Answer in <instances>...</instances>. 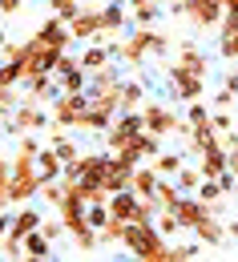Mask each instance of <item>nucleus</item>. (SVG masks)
I'll list each match as a JSON object with an SVG mask.
<instances>
[{"label": "nucleus", "mask_w": 238, "mask_h": 262, "mask_svg": "<svg viewBox=\"0 0 238 262\" xmlns=\"http://www.w3.org/2000/svg\"><path fill=\"white\" fill-rule=\"evenodd\" d=\"M170 242L174 238H166L162 230H158V222H129L125 226V250L134 254V258H145V262H170Z\"/></svg>", "instance_id": "obj_1"}, {"label": "nucleus", "mask_w": 238, "mask_h": 262, "mask_svg": "<svg viewBox=\"0 0 238 262\" xmlns=\"http://www.w3.org/2000/svg\"><path fill=\"white\" fill-rule=\"evenodd\" d=\"M40 169H36V154H20L16 149V158H12V173H8V198H12V206H25V202H33L40 198Z\"/></svg>", "instance_id": "obj_2"}, {"label": "nucleus", "mask_w": 238, "mask_h": 262, "mask_svg": "<svg viewBox=\"0 0 238 262\" xmlns=\"http://www.w3.org/2000/svg\"><path fill=\"white\" fill-rule=\"evenodd\" d=\"M174 16L190 20L194 29H222L226 4L222 0H174Z\"/></svg>", "instance_id": "obj_3"}, {"label": "nucleus", "mask_w": 238, "mask_h": 262, "mask_svg": "<svg viewBox=\"0 0 238 262\" xmlns=\"http://www.w3.org/2000/svg\"><path fill=\"white\" fill-rule=\"evenodd\" d=\"M49 121H53V113H49L40 101L20 97V105L12 109V117H4V129L12 133V137H20V133H36V129H45Z\"/></svg>", "instance_id": "obj_4"}, {"label": "nucleus", "mask_w": 238, "mask_h": 262, "mask_svg": "<svg viewBox=\"0 0 238 262\" xmlns=\"http://www.w3.org/2000/svg\"><path fill=\"white\" fill-rule=\"evenodd\" d=\"M141 117H145V129L158 133V137H170V133H182V137H190V121L186 117H178L174 109H166L162 101H145L141 105Z\"/></svg>", "instance_id": "obj_5"}, {"label": "nucleus", "mask_w": 238, "mask_h": 262, "mask_svg": "<svg viewBox=\"0 0 238 262\" xmlns=\"http://www.w3.org/2000/svg\"><path fill=\"white\" fill-rule=\"evenodd\" d=\"M141 129H145L141 109H121V113L113 117V125L105 129V145H109V154H121V149H125V145H129Z\"/></svg>", "instance_id": "obj_6"}, {"label": "nucleus", "mask_w": 238, "mask_h": 262, "mask_svg": "<svg viewBox=\"0 0 238 262\" xmlns=\"http://www.w3.org/2000/svg\"><path fill=\"white\" fill-rule=\"evenodd\" d=\"M170 93L178 101H186V105H190V101H202L206 97V77L178 61V65H170Z\"/></svg>", "instance_id": "obj_7"}, {"label": "nucleus", "mask_w": 238, "mask_h": 262, "mask_svg": "<svg viewBox=\"0 0 238 262\" xmlns=\"http://www.w3.org/2000/svg\"><path fill=\"white\" fill-rule=\"evenodd\" d=\"M85 109H89V93H61L57 101H49V113H53V121H61L65 129H81V121H85Z\"/></svg>", "instance_id": "obj_8"}, {"label": "nucleus", "mask_w": 238, "mask_h": 262, "mask_svg": "<svg viewBox=\"0 0 238 262\" xmlns=\"http://www.w3.org/2000/svg\"><path fill=\"white\" fill-rule=\"evenodd\" d=\"M61 61V49H53V45H45L40 36H29L25 40V77H36V73H53Z\"/></svg>", "instance_id": "obj_9"}, {"label": "nucleus", "mask_w": 238, "mask_h": 262, "mask_svg": "<svg viewBox=\"0 0 238 262\" xmlns=\"http://www.w3.org/2000/svg\"><path fill=\"white\" fill-rule=\"evenodd\" d=\"M73 40H101L105 36V20H101V4H85L73 20H69Z\"/></svg>", "instance_id": "obj_10"}, {"label": "nucleus", "mask_w": 238, "mask_h": 262, "mask_svg": "<svg viewBox=\"0 0 238 262\" xmlns=\"http://www.w3.org/2000/svg\"><path fill=\"white\" fill-rule=\"evenodd\" d=\"M36 36L45 40V45H53V49H61V53H69V45H73V33H69V20H61V16H45L40 20V29H36Z\"/></svg>", "instance_id": "obj_11"}, {"label": "nucleus", "mask_w": 238, "mask_h": 262, "mask_svg": "<svg viewBox=\"0 0 238 262\" xmlns=\"http://www.w3.org/2000/svg\"><path fill=\"white\" fill-rule=\"evenodd\" d=\"M174 214L182 218V226H186V230H194L206 214H214V210H210V202H202L198 194H182V198H178V206H174Z\"/></svg>", "instance_id": "obj_12"}, {"label": "nucleus", "mask_w": 238, "mask_h": 262, "mask_svg": "<svg viewBox=\"0 0 238 262\" xmlns=\"http://www.w3.org/2000/svg\"><path fill=\"white\" fill-rule=\"evenodd\" d=\"M109 162H113V154H81V182H89V186H105Z\"/></svg>", "instance_id": "obj_13"}, {"label": "nucleus", "mask_w": 238, "mask_h": 262, "mask_svg": "<svg viewBox=\"0 0 238 262\" xmlns=\"http://www.w3.org/2000/svg\"><path fill=\"white\" fill-rule=\"evenodd\" d=\"M137 210H141V198H137L134 190H117V194H109V214H113V218L137 222Z\"/></svg>", "instance_id": "obj_14"}, {"label": "nucleus", "mask_w": 238, "mask_h": 262, "mask_svg": "<svg viewBox=\"0 0 238 262\" xmlns=\"http://www.w3.org/2000/svg\"><path fill=\"white\" fill-rule=\"evenodd\" d=\"M134 169L121 154H113V162H109V173H105V190L109 194H117V190H129V182H134Z\"/></svg>", "instance_id": "obj_15"}, {"label": "nucleus", "mask_w": 238, "mask_h": 262, "mask_svg": "<svg viewBox=\"0 0 238 262\" xmlns=\"http://www.w3.org/2000/svg\"><path fill=\"white\" fill-rule=\"evenodd\" d=\"M158 182H162V173L154 169V162H141L134 169V182H129V190H134L137 198H154L158 194Z\"/></svg>", "instance_id": "obj_16"}, {"label": "nucleus", "mask_w": 238, "mask_h": 262, "mask_svg": "<svg viewBox=\"0 0 238 262\" xmlns=\"http://www.w3.org/2000/svg\"><path fill=\"white\" fill-rule=\"evenodd\" d=\"M218 53L226 61H238V16L226 12L222 16V29H218Z\"/></svg>", "instance_id": "obj_17"}, {"label": "nucleus", "mask_w": 238, "mask_h": 262, "mask_svg": "<svg viewBox=\"0 0 238 262\" xmlns=\"http://www.w3.org/2000/svg\"><path fill=\"white\" fill-rule=\"evenodd\" d=\"M101 20H105V33H125L129 29V4H121V0H109L101 4Z\"/></svg>", "instance_id": "obj_18"}, {"label": "nucleus", "mask_w": 238, "mask_h": 262, "mask_svg": "<svg viewBox=\"0 0 238 262\" xmlns=\"http://www.w3.org/2000/svg\"><path fill=\"white\" fill-rule=\"evenodd\" d=\"M109 61H117V57H113V49H109L105 40H89V49L81 53V69H85V73H97V69H105Z\"/></svg>", "instance_id": "obj_19"}, {"label": "nucleus", "mask_w": 238, "mask_h": 262, "mask_svg": "<svg viewBox=\"0 0 238 262\" xmlns=\"http://www.w3.org/2000/svg\"><path fill=\"white\" fill-rule=\"evenodd\" d=\"M194 238H198L202 246H222V242H226V226L218 222V214H206L202 222L194 226Z\"/></svg>", "instance_id": "obj_20"}, {"label": "nucleus", "mask_w": 238, "mask_h": 262, "mask_svg": "<svg viewBox=\"0 0 238 262\" xmlns=\"http://www.w3.org/2000/svg\"><path fill=\"white\" fill-rule=\"evenodd\" d=\"M36 169H40V178H45V182H53V178H61V173H65L61 154H57L49 141H45V145H40V154H36Z\"/></svg>", "instance_id": "obj_21"}, {"label": "nucleus", "mask_w": 238, "mask_h": 262, "mask_svg": "<svg viewBox=\"0 0 238 262\" xmlns=\"http://www.w3.org/2000/svg\"><path fill=\"white\" fill-rule=\"evenodd\" d=\"M178 61H182L186 69H194V73H202V77H210V57H206L198 45H190V40L178 45Z\"/></svg>", "instance_id": "obj_22"}, {"label": "nucleus", "mask_w": 238, "mask_h": 262, "mask_svg": "<svg viewBox=\"0 0 238 262\" xmlns=\"http://www.w3.org/2000/svg\"><path fill=\"white\" fill-rule=\"evenodd\" d=\"M40 210H33V206H20L16 214H12V226H8V234H16V238H25V234H33V230H40Z\"/></svg>", "instance_id": "obj_23"}, {"label": "nucleus", "mask_w": 238, "mask_h": 262, "mask_svg": "<svg viewBox=\"0 0 238 262\" xmlns=\"http://www.w3.org/2000/svg\"><path fill=\"white\" fill-rule=\"evenodd\" d=\"M125 4H129L134 25H154L162 16V0H125Z\"/></svg>", "instance_id": "obj_24"}, {"label": "nucleus", "mask_w": 238, "mask_h": 262, "mask_svg": "<svg viewBox=\"0 0 238 262\" xmlns=\"http://www.w3.org/2000/svg\"><path fill=\"white\" fill-rule=\"evenodd\" d=\"M182 165H186V149H178V154H166V149H162V154L154 158V169H158L162 178H178Z\"/></svg>", "instance_id": "obj_25"}, {"label": "nucleus", "mask_w": 238, "mask_h": 262, "mask_svg": "<svg viewBox=\"0 0 238 262\" xmlns=\"http://www.w3.org/2000/svg\"><path fill=\"white\" fill-rule=\"evenodd\" d=\"M53 250V238L45 234V230H33V234H25V258H45Z\"/></svg>", "instance_id": "obj_26"}, {"label": "nucleus", "mask_w": 238, "mask_h": 262, "mask_svg": "<svg viewBox=\"0 0 238 262\" xmlns=\"http://www.w3.org/2000/svg\"><path fill=\"white\" fill-rule=\"evenodd\" d=\"M186 121H190V129H210V125H214V109H210V105H202V101H190Z\"/></svg>", "instance_id": "obj_27"}, {"label": "nucleus", "mask_w": 238, "mask_h": 262, "mask_svg": "<svg viewBox=\"0 0 238 262\" xmlns=\"http://www.w3.org/2000/svg\"><path fill=\"white\" fill-rule=\"evenodd\" d=\"M174 182H178V190H182V194H198V186H202V169L186 162L182 169H178V178H174Z\"/></svg>", "instance_id": "obj_28"}, {"label": "nucleus", "mask_w": 238, "mask_h": 262, "mask_svg": "<svg viewBox=\"0 0 238 262\" xmlns=\"http://www.w3.org/2000/svg\"><path fill=\"white\" fill-rule=\"evenodd\" d=\"M145 105V85L141 81H121V109H141Z\"/></svg>", "instance_id": "obj_29"}, {"label": "nucleus", "mask_w": 238, "mask_h": 262, "mask_svg": "<svg viewBox=\"0 0 238 262\" xmlns=\"http://www.w3.org/2000/svg\"><path fill=\"white\" fill-rule=\"evenodd\" d=\"M125 226H129V222H121V218H109V222L97 230V234H101V246H121V242H125Z\"/></svg>", "instance_id": "obj_30"}, {"label": "nucleus", "mask_w": 238, "mask_h": 262, "mask_svg": "<svg viewBox=\"0 0 238 262\" xmlns=\"http://www.w3.org/2000/svg\"><path fill=\"white\" fill-rule=\"evenodd\" d=\"M85 89H89V73L85 69H73V73L61 77V93H85Z\"/></svg>", "instance_id": "obj_31"}, {"label": "nucleus", "mask_w": 238, "mask_h": 262, "mask_svg": "<svg viewBox=\"0 0 238 262\" xmlns=\"http://www.w3.org/2000/svg\"><path fill=\"white\" fill-rule=\"evenodd\" d=\"M158 202H162V210H174V206H178V198H182V190H178V182H170V178H162V182H158Z\"/></svg>", "instance_id": "obj_32"}, {"label": "nucleus", "mask_w": 238, "mask_h": 262, "mask_svg": "<svg viewBox=\"0 0 238 262\" xmlns=\"http://www.w3.org/2000/svg\"><path fill=\"white\" fill-rule=\"evenodd\" d=\"M81 8H85V0H49V12L61 16V20H73Z\"/></svg>", "instance_id": "obj_33"}, {"label": "nucleus", "mask_w": 238, "mask_h": 262, "mask_svg": "<svg viewBox=\"0 0 238 262\" xmlns=\"http://www.w3.org/2000/svg\"><path fill=\"white\" fill-rule=\"evenodd\" d=\"M158 230H162L166 238H178V234H186V226H182V218H178L174 210H162V214H158Z\"/></svg>", "instance_id": "obj_34"}, {"label": "nucleus", "mask_w": 238, "mask_h": 262, "mask_svg": "<svg viewBox=\"0 0 238 262\" xmlns=\"http://www.w3.org/2000/svg\"><path fill=\"white\" fill-rule=\"evenodd\" d=\"M0 85H25V61H4L0 65Z\"/></svg>", "instance_id": "obj_35"}, {"label": "nucleus", "mask_w": 238, "mask_h": 262, "mask_svg": "<svg viewBox=\"0 0 238 262\" xmlns=\"http://www.w3.org/2000/svg\"><path fill=\"white\" fill-rule=\"evenodd\" d=\"M85 218H89V226H93V230H101L105 222L113 218V214H109V202H89V206H85Z\"/></svg>", "instance_id": "obj_36"}, {"label": "nucleus", "mask_w": 238, "mask_h": 262, "mask_svg": "<svg viewBox=\"0 0 238 262\" xmlns=\"http://www.w3.org/2000/svg\"><path fill=\"white\" fill-rule=\"evenodd\" d=\"M40 198L57 210V206H61V198H65V182H57V178H53V182H40Z\"/></svg>", "instance_id": "obj_37"}, {"label": "nucleus", "mask_w": 238, "mask_h": 262, "mask_svg": "<svg viewBox=\"0 0 238 262\" xmlns=\"http://www.w3.org/2000/svg\"><path fill=\"white\" fill-rule=\"evenodd\" d=\"M49 145L61 154V162H77V158H81V149H77V141H73L69 133H65V137H57V141H49Z\"/></svg>", "instance_id": "obj_38"}, {"label": "nucleus", "mask_w": 238, "mask_h": 262, "mask_svg": "<svg viewBox=\"0 0 238 262\" xmlns=\"http://www.w3.org/2000/svg\"><path fill=\"white\" fill-rule=\"evenodd\" d=\"M198 254V242H170V262H186Z\"/></svg>", "instance_id": "obj_39"}, {"label": "nucleus", "mask_w": 238, "mask_h": 262, "mask_svg": "<svg viewBox=\"0 0 238 262\" xmlns=\"http://www.w3.org/2000/svg\"><path fill=\"white\" fill-rule=\"evenodd\" d=\"M234 101H238V93L218 89V93H214V101H210V109H234Z\"/></svg>", "instance_id": "obj_40"}, {"label": "nucleus", "mask_w": 238, "mask_h": 262, "mask_svg": "<svg viewBox=\"0 0 238 262\" xmlns=\"http://www.w3.org/2000/svg\"><path fill=\"white\" fill-rule=\"evenodd\" d=\"M214 129H218V133L234 129V117H230V109H214Z\"/></svg>", "instance_id": "obj_41"}, {"label": "nucleus", "mask_w": 238, "mask_h": 262, "mask_svg": "<svg viewBox=\"0 0 238 262\" xmlns=\"http://www.w3.org/2000/svg\"><path fill=\"white\" fill-rule=\"evenodd\" d=\"M40 145H45V141H40L36 133H20V154H40Z\"/></svg>", "instance_id": "obj_42"}, {"label": "nucleus", "mask_w": 238, "mask_h": 262, "mask_svg": "<svg viewBox=\"0 0 238 262\" xmlns=\"http://www.w3.org/2000/svg\"><path fill=\"white\" fill-rule=\"evenodd\" d=\"M40 230H45V234H49V238H53V242H57V238H61V234H69V230H65V222H61V214H57V218H53V222H40Z\"/></svg>", "instance_id": "obj_43"}, {"label": "nucleus", "mask_w": 238, "mask_h": 262, "mask_svg": "<svg viewBox=\"0 0 238 262\" xmlns=\"http://www.w3.org/2000/svg\"><path fill=\"white\" fill-rule=\"evenodd\" d=\"M218 186H222V194H238V173H230V169H226V173L218 178Z\"/></svg>", "instance_id": "obj_44"}, {"label": "nucleus", "mask_w": 238, "mask_h": 262, "mask_svg": "<svg viewBox=\"0 0 238 262\" xmlns=\"http://www.w3.org/2000/svg\"><path fill=\"white\" fill-rule=\"evenodd\" d=\"M20 8H25V0H0V12H4V16H16Z\"/></svg>", "instance_id": "obj_45"}, {"label": "nucleus", "mask_w": 238, "mask_h": 262, "mask_svg": "<svg viewBox=\"0 0 238 262\" xmlns=\"http://www.w3.org/2000/svg\"><path fill=\"white\" fill-rule=\"evenodd\" d=\"M61 178H65V182H77V178H81V158H77V162H65V173H61Z\"/></svg>", "instance_id": "obj_46"}, {"label": "nucleus", "mask_w": 238, "mask_h": 262, "mask_svg": "<svg viewBox=\"0 0 238 262\" xmlns=\"http://www.w3.org/2000/svg\"><path fill=\"white\" fill-rule=\"evenodd\" d=\"M222 89H230V93H238V69H230V73L222 77Z\"/></svg>", "instance_id": "obj_47"}, {"label": "nucleus", "mask_w": 238, "mask_h": 262, "mask_svg": "<svg viewBox=\"0 0 238 262\" xmlns=\"http://www.w3.org/2000/svg\"><path fill=\"white\" fill-rule=\"evenodd\" d=\"M226 238H238V218H230V222H226Z\"/></svg>", "instance_id": "obj_48"}, {"label": "nucleus", "mask_w": 238, "mask_h": 262, "mask_svg": "<svg viewBox=\"0 0 238 262\" xmlns=\"http://www.w3.org/2000/svg\"><path fill=\"white\" fill-rule=\"evenodd\" d=\"M230 154V173H238V149H226Z\"/></svg>", "instance_id": "obj_49"}, {"label": "nucleus", "mask_w": 238, "mask_h": 262, "mask_svg": "<svg viewBox=\"0 0 238 262\" xmlns=\"http://www.w3.org/2000/svg\"><path fill=\"white\" fill-rule=\"evenodd\" d=\"M222 4H226V12H234V16H238V0H222Z\"/></svg>", "instance_id": "obj_50"}, {"label": "nucleus", "mask_w": 238, "mask_h": 262, "mask_svg": "<svg viewBox=\"0 0 238 262\" xmlns=\"http://www.w3.org/2000/svg\"><path fill=\"white\" fill-rule=\"evenodd\" d=\"M4 45H8V33H4V29H0V49H4Z\"/></svg>", "instance_id": "obj_51"}, {"label": "nucleus", "mask_w": 238, "mask_h": 262, "mask_svg": "<svg viewBox=\"0 0 238 262\" xmlns=\"http://www.w3.org/2000/svg\"><path fill=\"white\" fill-rule=\"evenodd\" d=\"M0 258H4V238H0Z\"/></svg>", "instance_id": "obj_52"}, {"label": "nucleus", "mask_w": 238, "mask_h": 262, "mask_svg": "<svg viewBox=\"0 0 238 262\" xmlns=\"http://www.w3.org/2000/svg\"><path fill=\"white\" fill-rule=\"evenodd\" d=\"M0 121H4V117H0Z\"/></svg>", "instance_id": "obj_53"}, {"label": "nucleus", "mask_w": 238, "mask_h": 262, "mask_svg": "<svg viewBox=\"0 0 238 262\" xmlns=\"http://www.w3.org/2000/svg\"><path fill=\"white\" fill-rule=\"evenodd\" d=\"M170 4H174V0H170Z\"/></svg>", "instance_id": "obj_54"}]
</instances>
